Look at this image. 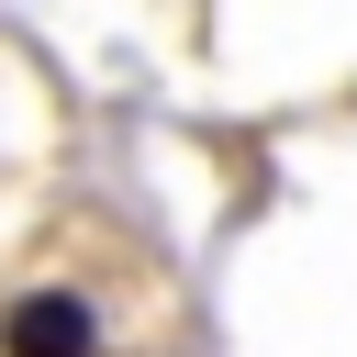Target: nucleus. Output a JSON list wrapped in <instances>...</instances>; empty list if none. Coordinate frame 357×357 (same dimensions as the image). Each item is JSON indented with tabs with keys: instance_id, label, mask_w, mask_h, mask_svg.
I'll return each instance as SVG.
<instances>
[{
	"instance_id": "1",
	"label": "nucleus",
	"mask_w": 357,
	"mask_h": 357,
	"mask_svg": "<svg viewBox=\"0 0 357 357\" xmlns=\"http://www.w3.org/2000/svg\"><path fill=\"white\" fill-rule=\"evenodd\" d=\"M100 346H112V324L78 279H22L0 301V357H100Z\"/></svg>"
}]
</instances>
